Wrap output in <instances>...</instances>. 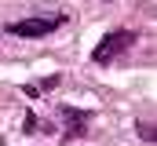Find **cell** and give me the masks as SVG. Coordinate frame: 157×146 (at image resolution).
Masks as SVG:
<instances>
[{
	"instance_id": "1",
	"label": "cell",
	"mask_w": 157,
	"mask_h": 146,
	"mask_svg": "<svg viewBox=\"0 0 157 146\" xmlns=\"http://www.w3.org/2000/svg\"><path fill=\"white\" fill-rule=\"evenodd\" d=\"M135 40H139V36L132 33V29H110V33L99 40V48L91 51V62H99V66H110V62L117 59L121 51H128Z\"/></svg>"
},
{
	"instance_id": "2",
	"label": "cell",
	"mask_w": 157,
	"mask_h": 146,
	"mask_svg": "<svg viewBox=\"0 0 157 146\" xmlns=\"http://www.w3.org/2000/svg\"><path fill=\"white\" fill-rule=\"evenodd\" d=\"M66 22V15H40V18H18V22H7V33L15 36H48L51 29H59Z\"/></svg>"
},
{
	"instance_id": "3",
	"label": "cell",
	"mask_w": 157,
	"mask_h": 146,
	"mask_svg": "<svg viewBox=\"0 0 157 146\" xmlns=\"http://www.w3.org/2000/svg\"><path fill=\"white\" fill-rule=\"evenodd\" d=\"M59 113H62V121H66V143L88 135V113H77L73 106H62Z\"/></svg>"
},
{
	"instance_id": "4",
	"label": "cell",
	"mask_w": 157,
	"mask_h": 146,
	"mask_svg": "<svg viewBox=\"0 0 157 146\" xmlns=\"http://www.w3.org/2000/svg\"><path fill=\"white\" fill-rule=\"evenodd\" d=\"M139 135H143L146 143H154V139H157V132H154V124H150V121H143V124H139Z\"/></svg>"
},
{
	"instance_id": "5",
	"label": "cell",
	"mask_w": 157,
	"mask_h": 146,
	"mask_svg": "<svg viewBox=\"0 0 157 146\" xmlns=\"http://www.w3.org/2000/svg\"><path fill=\"white\" fill-rule=\"evenodd\" d=\"M22 128H26V132H37V113H26V121H22Z\"/></svg>"
},
{
	"instance_id": "6",
	"label": "cell",
	"mask_w": 157,
	"mask_h": 146,
	"mask_svg": "<svg viewBox=\"0 0 157 146\" xmlns=\"http://www.w3.org/2000/svg\"><path fill=\"white\" fill-rule=\"evenodd\" d=\"M0 146H4V139H0Z\"/></svg>"
}]
</instances>
